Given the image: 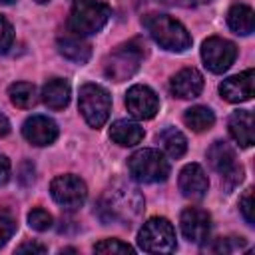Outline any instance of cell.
I'll list each match as a JSON object with an SVG mask.
<instances>
[{
	"label": "cell",
	"mask_w": 255,
	"mask_h": 255,
	"mask_svg": "<svg viewBox=\"0 0 255 255\" xmlns=\"http://www.w3.org/2000/svg\"><path fill=\"white\" fill-rule=\"evenodd\" d=\"M16 0H0V4H14Z\"/></svg>",
	"instance_id": "obj_36"
},
{
	"label": "cell",
	"mask_w": 255,
	"mask_h": 255,
	"mask_svg": "<svg viewBox=\"0 0 255 255\" xmlns=\"http://www.w3.org/2000/svg\"><path fill=\"white\" fill-rule=\"evenodd\" d=\"M78 106H80V112H82L84 120L88 122V126L98 129L110 118L112 98L106 88H102L98 84H84L80 88Z\"/></svg>",
	"instance_id": "obj_6"
},
{
	"label": "cell",
	"mask_w": 255,
	"mask_h": 255,
	"mask_svg": "<svg viewBox=\"0 0 255 255\" xmlns=\"http://www.w3.org/2000/svg\"><path fill=\"white\" fill-rule=\"evenodd\" d=\"M183 122L193 131H205L215 124V116L207 106H193V108L185 110Z\"/></svg>",
	"instance_id": "obj_22"
},
{
	"label": "cell",
	"mask_w": 255,
	"mask_h": 255,
	"mask_svg": "<svg viewBox=\"0 0 255 255\" xmlns=\"http://www.w3.org/2000/svg\"><path fill=\"white\" fill-rule=\"evenodd\" d=\"M209 189V179L199 163H187L179 171V191L189 199H201Z\"/></svg>",
	"instance_id": "obj_14"
},
{
	"label": "cell",
	"mask_w": 255,
	"mask_h": 255,
	"mask_svg": "<svg viewBox=\"0 0 255 255\" xmlns=\"http://www.w3.org/2000/svg\"><path fill=\"white\" fill-rule=\"evenodd\" d=\"M141 22L149 36L169 52H185L191 46V36L185 26L167 14H147Z\"/></svg>",
	"instance_id": "obj_2"
},
{
	"label": "cell",
	"mask_w": 255,
	"mask_h": 255,
	"mask_svg": "<svg viewBox=\"0 0 255 255\" xmlns=\"http://www.w3.org/2000/svg\"><path fill=\"white\" fill-rule=\"evenodd\" d=\"M229 133L241 147H251L255 141L253 116L247 110H239L229 118Z\"/></svg>",
	"instance_id": "obj_16"
},
{
	"label": "cell",
	"mask_w": 255,
	"mask_h": 255,
	"mask_svg": "<svg viewBox=\"0 0 255 255\" xmlns=\"http://www.w3.org/2000/svg\"><path fill=\"white\" fill-rule=\"evenodd\" d=\"M22 135L32 143V145H50L58 137V126L54 120L46 116H32L24 122L22 126Z\"/></svg>",
	"instance_id": "obj_12"
},
{
	"label": "cell",
	"mask_w": 255,
	"mask_h": 255,
	"mask_svg": "<svg viewBox=\"0 0 255 255\" xmlns=\"http://www.w3.org/2000/svg\"><path fill=\"white\" fill-rule=\"evenodd\" d=\"M94 251L96 253H104V255H110V253H133V247H129L128 243H124L120 239H104V241L96 243Z\"/></svg>",
	"instance_id": "obj_27"
},
{
	"label": "cell",
	"mask_w": 255,
	"mask_h": 255,
	"mask_svg": "<svg viewBox=\"0 0 255 255\" xmlns=\"http://www.w3.org/2000/svg\"><path fill=\"white\" fill-rule=\"evenodd\" d=\"M14 42V30H12V24L0 14V54L8 52V48L12 46Z\"/></svg>",
	"instance_id": "obj_28"
},
{
	"label": "cell",
	"mask_w": 255,
	"mask_h": 255,
	"mask_svg": "<svg viewBox=\"0 0 255 255\" xmlns=\"http://www.w3.org/2000/svg\"><path fill=\"white\" fill-rule=\"evenodd\" d=\"M52 223H54L52 215L42 207H36V209H32L28 213V225L32 229H36V231H48L52 227Z\"/></svg>",
	"instance_id": "obj_26"
},
{
	"label": "cell",
	"mask_w": 255,
	"mask_h": 255,
	"mask_svg": "<svg viewBox=\"0 0 255 255\" xmlns=\"http://www.w3.org/2000/svg\"><path fill=\"white\" fill-rule=\"evenodd\" d=\"M10 133V122L4 114H0V137H6Z\"/></svg>",
	"instance_id": "obj_34"
},
{
	"label": "cell",
	"mask_w": 255,
	"mask_h": 255,
	"mask_svg": "<svg viewBox=\"0 0 255 255\" xmlns=\"http://www.w3.org/2000/svg\"><path fill=\"white\" fill-rule=\"evenodd\" d=\"M8 96H10V102L16 106V108H22V110H28L32 108L36 102H38V94H36V88L28 82H16L8 88Z\"/></svg>",
	"instance_id": "obj_23"
},
{
	"label": "cell",
	"mask_w": 255,
	"mask_h": 255,
	"mask_svg": "<svg viewBox=\"0 0 255 255\" xmlns=\"http://www.w3.org/2000/svg\"><path fill=\"white\" fill-rule=\"evenodd\" d=\"M110 137L118 145L129 147V145H135L143 139V128L135 122H129V120H118L110 128Z\"/></svg>",
	"instance_id": "obj_18"
},
{
	"label": "cell",
	"mask_w": 255,
	"mask_h": 255,
	"mask_svg": "<svg viewBox=\"0 0 255 255\" xmlns=\"http://www.w3.org/2000/svg\"><path fill=\"white\" fill-rule=\"evenodd\" d=\"M159 141H161L163 149L167 151V155H171V157H181L185 153V149H187L185 135L175 128H165L159 133Z\"/></svg>",
	"instance_id": "obj_24"
},
{
	"label": "cell",
	"mask_w": 255,
	"mask_h": 255,
	"mask_svg": "<svg viewBox=\"0 0 255 255\" xmlns=\"http://www.w3.org/2000/svg\"><path fill=\"white\" fill-rule=\"evenodd\" d=\"M50 193H52V199L64 209H78L84 205L88 197L86 183L78 175H72V173L54 177L50 183Z\"/></svg>",
	"instance_id": "obj_8"
},
{
	"label": "cell",
	"mask_w": 255,
	"mask_h": 255,
	"mask_svg": "<svg viewBox=\"0 0 255 255\" xmlns=\"http://www.w3.org/2000/svg\"><path fill=\"white\" fill-rule=\"evenodd\" d=\"M253 82H255V72L245 70L237 76H231V78L223 80L221 86H219V94L223 96V100H227L231 104L247 102V100L253 98Z\"/></svg>",
	"instance_id": "obj_13"
},
{
	"label": "cell",
	"mask_w": 255,
	"mask_h": 255,
	"mask_svg": "<svg viewBox=\"0 0 255 255\" xmlns=\"http://www.w3.org/2000/svg\"><path fill=\"white\" fill-rule=\"evenodd\" d=\"M128 169L131 173L133 179L141 181V183H157V181H165L169 175V163L163 157L161 151L145 147V149H137L135 153L129 155L128 159Z\"/></svg>",
	"instance_id": "obj_5"
},
{
	"label": "cell",
	"mask_w": 255,
	"mask_h": 255,
	"mask_svg": "<svg viewBox=\"0 0 255 255\" xmlns=\"http://www.w3.org/2000/svg\"><path fill=\"white\" fill-rule=\"evenodd\" d=\"M245 247V239L243 237H221L217 239V243L213 245V251H223V253H231L235 249Z\"/></svg>",
	"instance_id": "obj_29"
},
{
	"label": "cell",
	"mask_w": 255,
	"mask_h": 255,
	"mask_svg": "<svg viewBox=\"0 0 255 255\" xmlns=\"http://www.w3.org/2000/svg\"><path fill=\"white\" fill-rule=\"evenodd\" d=\"M58 52L76 64H86L92 56V48L80 36H66L58 40Z\"/></svg>",
	"instance_id": "obj_20"
},
{
	"label": "cell",
	"mask_w": 255,
	"mask_h": 255,
	"mask_svg": "<svg viewBox=\"0 0 255 255\" xmlns=\"http://www.w3.org/2000/svg\"><path fill=\"white\" fill-rule=\"evenodd\" d=\"M137 245L147 253H171L175 249V229L165 217H151L141 225Z\"/></svg>",
	"instance_id": "obj_7"
},
{
	"label": "cell",
	"mask_w": 255,
	"mask_h": 255,
	"mask_svg": "<svg viewBox=\"0 0 255 255\" xmlns=\"http://www.w3.org/2000/svg\"><path fill=\"white\" fill-rule=\"evenodd\" d=\"M207 161L217 173H227L231 167H235V151L227 141H213L207 149Z\"/></svg>",
	"instance_id": "obj_19"
},
{
	"label": "cell",
	"mask_w": 255,
	"mask_h": 255,
	"mask_svg": "<svg viewBox=\"0 0 255 255\" xmlns=\"http://www.w3.org/2000/svg\"><path fill=\"white\" fill-rule=\"evenodd\" d=\"M239 209H241V215L245 217V221L249 225H253L255 223V219H253V189H247L243 193V197L239 201Z\"/></svg>",
	"instance_id": "obj_30"
},
{
	"label": "cell",
	"mask_w": 255,
	"mask_h": 255,
	"mask_svg": "<svg viewBox=\"0 0 255 255\" xmlns=\"http://www.w3.org/2000/svg\"><path fill=\"white\" fill-rule=\"evenodd\" d=\"M38 4H46V2H50V0H36Z\"/></svg>",
	"instance_id": "obj_37"
},
{
	"label": "cell",
	"mask_w": 255,
	"mask_h": 255,
	"mask_svg": "<svg viewBox=\"0 0 255 255\" xmlns=\"http://www.w3.org/2000/svg\"><path fill=\"white\" fill-rule=\"evenodd\" d=\"M10 179V159L0 153V185H4Z\"/></svg>",
	"instance_id": "obj_32"
},
{
	"label": "cell",
	"mask_w": 255,
	"mask_h": 255,
	"mask_svg": "<svg viewBox=\"0 0 255 255\" xmlns=\"http://www.w3.org/2000/svg\"><path fill=\"white\" fill-rule=\"evenodd\" d=\"M16 251H18V253H26V251H30V253H46V247L40 245V243H34V241H26V243H22Z\"/></svg>",
	"instance_id": "obj_33"
},
{
	"label": "cell",
	"mask_w": 255,
	"mask_h": 255,
	"mask_svg": "<svg viewBox=\"0 0 255 255\" xmlns=\"http://www.w3.org/2000/svg\"><path fill=\"white\" fill-rule=\"evenodd\" d=\"M227 24L229 28L235 32V34H241V36H247L253 32L255 28V14L249 6L245 4H235L229 8L227 12Z\"/></svg>",
	"instance_id": "obj_21"
},
{
	"label": "cell",
	"mask_w": 255,
	"mask_h": 255,
	"mask_svg": "<svg viewBox=\"0 0 255 255\" xmlns=\"http://www.w3.org/2000/svg\"><path fill=\"white\" fill-rule=\"evenodd\" d=\"M126 106L128 112L137 120H151L159 110V100L155 92L147 86H131L126 94Z\"/></svg>",
	"instance_id": "obj_10"
},
{
	"label": "cell",
	"mask_w": 255,
	"mask_h": 255,
	"mask_svg": "<svg viewBox=\"0 0 255 255\" xmlns=\"http://www.w3.org/2000/svg\"><path fill=\"white\" fill-rule=\"evenodd\" d=\"M211 0H179V4L187 6V8H195V6H203V4H209Z\"/></svg>",
	"instance_id": "obj_35"
},
{
	"label": "cell",
	"mask_w": 255,
	"mask_h": 255,
	"mask_svg": "<svg viewBox=\"0 0 255 255\" xmlns=\"http://www.w3.org/2000/svg\"><path fill=\"white\" fill-rule=\"evenodd\" d=\"M98 211L106 223L116 221L122 225H131V221H135L143 211V197L135 187L116 183L100 199Z\"/></svg>",
	"instance_id": "obj_1"
},
{
	"label": "cell",
	"mask_w": 255,
	"mask_h": 255,
	"mask_svg": "<svg viewBox=\"0 0 255 255\" xmlns=\"http://www.w3.org/2000/svg\"><path fill=\"white\" fill-rule=\"evenodd\" d=\"M179 225H181V233L187 241L203 243L211 231V217L207 211H203L199 207H187L181 211Z\"/></svg>",
	"instance_id": "obj_11"
},
{
	"label": "cell",
	"mask_w": 255,
	"mask_h": 255,
	"mask_svg": "<svg viewBox=\"0 0 255 255\" xmlns=\"http://www.w3.org/2000/svg\"><path fill=\"white\" fill-rule=\"evenodd\" d=\"M16 217L10 209L6 207H0V247L8 243V239L14 235L16 231Z\"/></svg>",
	"instance_id": "obj_25"
},
{
	"label": "cell",
	"mask_w": 255,
	"mask_h": 255,
	"mask_svg": "<svg viewBox=\"0 0 255 255\" xmlns=\"http://www.w3.org/2000/svg\"><path fill=\"white\" fill-rule=\"evenodd\" d=\"M42 102L50 110H64L70 104V84L62 78H52L42 88Z\"/></svg>",
	"instance_id": "obj_17"
},
{
	"label": "cell",
	"mask_w": 255,
	"mask_h": 255,
	"mask_svg": "<svg viewBox=\"0 0 255 255\" xmlns=\"http://www.w3.org/2000/svg\"><path fill=\"white\" fill-rule=\"evenodd\" d=\"M169 90L173 96H177L181 100L197 98L203 90V76L195 68H183L171 78Z\"/></svg>",
	"instance_id": "obj_15"
},
{
	"label": "cell",
	"mask_w": 255,
	"mask_h": 255,
	"mask_svg": "<svg viewBox=\"0 0 255 255\" xmlns=\"http://www.w3.org/2000/svg\"><path fill=\"white\" fill-rule=\"evenodd\" d=\"M201 58L205 62V68L213 74H223L225 70L231 68V64L237 58V48L233 42L219 38V36H211L203 42L201 46Z\"/></svg>",
	"instance_id": "obj_9"
},
{
	"label": "cell",
	"mask_w": 255,
	"mask_h": 255,
	"mask_svg": "<svg viewBox=\"0 0 255 255\" xmlns=\"http://www.w3.org/2000/svg\"><path fill=\"white\" fill-rule=\"evenodd\" d=\"M221 177H223L225 189H227V191H231L237 183H241V179H243V167H241V165H235V167H231L227 173H223Z\"/></svg>",
	"instance_id": "obj_31"
},
{
	"label": "cell",
	"mask_w": 255,
	"mask_h": 255,
	"mask_svg": "<svg viewBox=\"0 0 255 255\" xmlns=\"http://www.w3.org/2000/svg\"><path fill=\"white\" fill-rule=\"evenodd\" d=\"M112 10L108 4L104 2H96V0H88V2H78L68 18V30L74 36H92L98 34L106 22L110 20Z\"/></svg>",
	"instance_id": "obj_3"
},
{
	"label": "cell",
	"mask_w": 255,
	"mask_h": 255,
	"mask_svg": "<svg viewBox=\"0 0 255 255\" xmlns=\"http://www.w3.org/2000/svg\"><path fill=\"white\" fill-rule=\"evenodd\" d=\"M74 2H76V4H78V2H88V0H74Z\"/></svg>",
	"instance_id": "obj_38"
},
{
	"label": "cell",
	"mask_w": 255,
	"mask_h": 255,
	"mask_svg": "<svg viewBox=\"0 0 255 255\" xmlns=\"http://www.w3.org/2000/svg\"><path fill=\"white\" fill-rule=\"evenodd\" d=\"M143 46L139 44V40H131L126 42L122 46H118L104 62V74L114 80V82H124L128 78H131L143 60Z\"/></svg>",
	"instance_id": "obj_4"
}]
</instances>
